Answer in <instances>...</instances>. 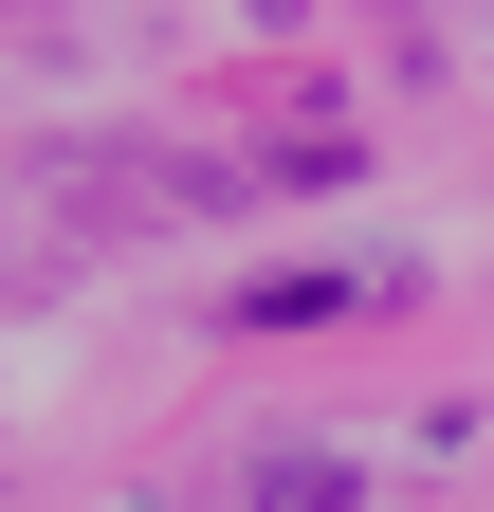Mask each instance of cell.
I'll list each match as a JSON object with an SVG mask.
<instances>
[{"label": "cell", "mask_w": 494, "mask_h": 512, "mask_svg": "<svg viewBox=\"0 0 494 512\" xmlns=\"http://www.w3.org/2000/svg\"><path fill=\"white\" fill-rule=\"evenodd\" d=\"M238 512H366V476H348V458H257Z\"/></svg>", "instance_id": "6da1fadb"}]
</instances>
